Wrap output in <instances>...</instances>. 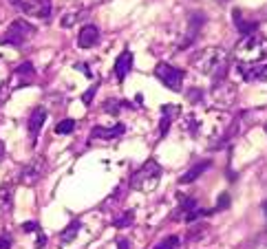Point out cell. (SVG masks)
<instances>
[{
  "label": "cell",
  "instance_id": "cell-1",
  "mask_svg": "<svg viewBox=\"0 0 267 249\" xmlns=\"http://www.w3.org/2000/svg\"><path fill=\"white\" fill-rule=\"evenodd\" d=\"M192 66L201 75L212 77V86L216 88L225 80L227 69H230V60H227V53L221 47H208V49H203V51H199L194 55Z\"/></svg>",
  "mask_w": 267,
  "mask_h": 249
},
{
  "label": "cell",
  "instance_id": "cell-2",
  "mask_svg": "<svg viewBox=\"0 0 267 249\" xmlns=\"http://www.w3.org/2000/svg\"><path fill=\"white\" fill-rule=\"evenodd\" d=\"M234 53L241 62H260V60L267 58V38L258 31L252 33V36H245L236 44Z\"/></svg>",
  "mask_w": 267,
  "mask_h": 249
},
{
  "label": "cell",
  "instance_id": "cell-3",
  "mask_svg": "<svg viewBox=\"0 0 267 249\" xmlns=\"http://www.w3.org/2000/svg\"><path fill=\"white\" fill-rule=\"evenodd\" d=\"M161 165L157 159H148L146 163L142 165L139 170H135L130 176V187L132 190H139V192H150L159 185V179H161Z\"/></svg>",
  "mask_w": 267,
  "mask_h": 249
},
{
  "label": "cell",
  "instance_id": "cell-4",
  "mask_svg": "<svg viewBox=\"0 0 267 249\" xmlns=\"http://www.w3.org/2000/svg\"><path fill=\"white\" fill-rule=\"evenodd\" d=\"M38 29L27 20H14L11 27L5 31V36L0 38V44H11V47H25L27 42L33 40V36Z\"/></svg>",
  "mask_w": 267,
  "mask_h": 249
},
{
  "label": "cell",
  "instance_id": "cell-5",
  "mask_svg": "<svg viewBox=\"0 0 267 249\" xmlns=\"http://www.w3.org/2000/svg\"><path fill=\"white\" fill-rule=\"evenodd\" d=\"M155 77H157V80H159L166 88H170V91L179 93L186 73H183L181 69H177V66L168 64V62H159L157 66H155Z\"/></svg>",
  "mask_w": 267,
  "mask_h": 249
},
{
  "label": "cell",
  "instance_id": "cell-6",
  "mask_svg": "<svg viewBox=\"0 0 267 249\" xmlns=\"http://www.w3.org/2000/svg\"><path fill=\"white\" fill-rule=\"evenodd\" d=\"M47 170H49L47 161H44L42 157H38V159L29 161V163L25 165V168L20 170V181H22V183L33 185V183H38V181H40L44 174H47Z\"/></svg>",
  "mask_w": 267,
  "mask_h": 249
},
{
  "label": "cell",
  "instance_id": "cell-7",
  "mask_svg": "<svg viewBox=\"0 0 267 249\" xmlns=\"http://www.w3.org/2000/svg\"><path fill=\"white\" fill-rule=\"evenodd\" d=\"M20 9L25 11L29 18H40V20H49L51 18L53 5L51 0H22Z\"/></svg>",
  "mask_w": 267,
  "mask_h": 249
},
{
  "label": "cell",
  "instance_id": "cell-8",
  "mask_svg": "<svg viewBox=\"0 0 267 249\" xmlns=\"http://www.w3.org/2000/svg\"><path fill=\"white\" fill-rule=\"evenodd\" d=\"M236 73L245 82H267V64H245L236 66Z\"/></svg>",
  "mask_w": 267,
  "mask_h": 249
},
{
  "label": "cell",
  "instance_id": "cell-9",
  "mask_svg": "<svg viewBox=\"0 0 267 249\" xmlns=\"http://www.w3.org/2000/svg\"><path fill=\"white\" fill-rule=\"evenodd\" d=\"M47 117H49V110L44 108V106H36V108H33V113L29 115V126H27L31 141L38 139V135H40L42 126L47 124Z\"/></svg>",
  "mask_w": 267,
  "mask_h": 249
},
{
  "label": "cell",
  "instance_id": "cell-10",
  "mask_svg": "<svg viewBox=\"0 0 267 249\" xmlns=\"http://www.w3.org/2000/svg\"><path fill=\"white\" fill-rule=\"evenodd\" d=\"M130 69H132V53H130V49H124V51L117 55V60H115V66H113L115 80L124 82L126 75L130 73Z\"/></svg>",
  "mask_w": 267,
  "mask_h": 249
},
{
  "label": "cell",
  "instance_id": "cell-11",
  "mask_svg": "<svg viewBox=\"0 0 267 249\" xmlns=\"http://www.w3.org/2000/svg\"><path fill=\"white\" fill-rule=\"evenodd\" d=\"M205 14H201V11H192L190 14V20H188V27H190V31H188V36H186V40H183L181 44V49H186V47H190V44L197 40V36H199V31H201V27L205 25Z\"/></svg>",
  "mask_w": 267,
  "mask_h": 249
},
{
  "label": "cell",
  "instance_id": "cell-12",
  "mask_svg": "<svg viewBox=\"0 0 267 249\" xmlns=\"http://www.w3.org/2000/svg\"><path fill=\"white\" fill-rule=\"evenodd\" d=\"M126 132V126L124 124H113L110 128H104V126H95V128L91 130V139H106V141H110V139H117V137H121Z\"/></svg>",
  "mask_w": 267,
  "mask_h": 249
},
{
  "label": "cell",
  "instance_id": "cell-13",
  "mask_svg": "<svg viewBox=\"0 0 267 249\" xmlns=\"http://www.w3.org/2000/svg\"><path fill=\"white\" fill-rule=\"evenodd\" d=\"M99 42V29L95 25H84L77 36V47L80 49H93Z\"/></svg>",
  "mask_w": 267,
  "mask_h": 249
},
{
  "label": "cell",
  "instance_id": "cell-14",
  "mask_svg": "<svg viewBox=\"0 0 267 249\" xmlns=\"http://www.w3.org/2000/svg\"><path fill=\"white\" fill-rule=\"evenodd\" d=\"M177 115H179V106H175V104H166V106H161V119H159V137L161 139L168 135L170 124L175 121Z\"/></svg>",
  "mask_w": 267,
  "mask_h": 249
},
{
  "label": "cell",
  "instance_id": "cell-15",
  "mask_svg": "<svg viewBox=\"0 0 267 249\" xmlns=\"http://www.w3.org/2000/svg\"><path fill=\"white\" fill-rule=\"evenodd\" d=\"M33 77H36V66H33L31 62H22L20 66H16V71H14V80H16L14 88L27 86Z\"/></svg>",
  "mask_w": 267,
  "mask_h": 249
},
{
  "label": "cell",
  "instance_id": "cell-16",
  "mask_svg": "<svg viewBox=\"0 0 267 249\" xmlns=\"http://www.w3.org/2000/svg\"><path fill=\"white\" fill-rule=\"evenodd\" d=\"M210 165H212V161H208V159H203V161H197L192 165V168H188L186 172H183L181 176H179V183L181 185H188V183H194V181L199 179V176H201L205 170L210 168Z\"/></svg>",
  "mask_w": 267,
  "mask_h": 249
},
{
  "label": "cell",
  "instance_id": "cell-17",
  "mask_svg": "<svg viewBox=\"0 0 267 249\" xmlns=\"http://www.w3.org/2000/svg\"><path fill=\"white\" fill-rule=\"evenodd\" d=\"M232 20H234V27L238 31H241V36H252V33L258 31V22H247L245 18H243L241 9H232Z\"/></svg>",
  "mask_w": 267,
  "mask_h": 249
},
{
  "label": "cell",
  "instance_id": "cell-18",
  "mask_svg": "<svg viewBox=\"0 0 267 249\" xmlns=\"http://www.w3.org/2000/svg\"><path fill=\"white\" fill-rule=\"evenodd\" d=\"M102 108H104V113H106V115H113V117H117V115H119L124 108H130V104H128V102H124V99L108 97V99H104Z\"/></svg>",
  "mask_w": 267,
  "mask_h": 249
},
{
  "label": "cell",
  "instance_id": "cell-19",
  "mask_svg": "<svg viewBox=\"0 0 267 249\" xmlns=\"http://www.w3.org/2000/svg\"><path fill=\"white\" fill-rule=\"evenodd\" d=\"M82 231V220L80 218H73L69 225H66V229L62 231V236H60V240L64 242V245H69V242H73L77 238V234Z\"/></svg>",
  "mask_w": 267,
  "mask_h": 249
},
{
  "label": "cell",
  "instance_id": "cell-20",
  "mask_svg": "<svg viewBox=\"0 0 267 249\" xmlns=\"http://www.w3.org/2000/svg\"><path fill=\"white\" fill-rule=\"evenodd\" d=\"M177 198H179V209H177V214H190L192 209H197V201H194L192 196L177 194Z\"/></svg>",
  "mask_w": 267,
  "mask_h": 249
},
{
  "label": "cell",
  "instance_id": "cell-21",
  "mask_svg": "<svg viewBox=\"0 0 267 249\" xmlns=\"http://www.w3.org/2000/svg\"><path fill=\"white\" fill-rule=\"evenodd\" d=\"M11 209V185L5 183L0 187V212H9Z\"/></svg>",
  "mask_w": 267,
  "mask_h": 249
},
{
  "label": "cell",
  "instance_id": "cell-22",
  "mask_svg": "<svg viewBox=\"0 0 267 249\" xmlns=\"http://www.w3.org/2000/svg\"><path fill=\"white\" fill-rule=\"evenodd\" d=\"M132 223H135V212H130V209L113 220V225H115L117 229H124V227H128V225H132Z\"/></svg>",
  "mask_w": 267,
  "mask_h": 249
},
{
  "label": "cell",
  "instance_id": "cell-23",
  "mask_svg": "<svg viewBox=\"0 0 267 249\" xmlns=\"http://www.w3.org/2000/svg\"><path fill=\"white\" fill-rule=\"evenodd\" d=\"M75 130V119H62L55 126V135H71Z\"/></svg>",
  "mask_w": 267,
  "mask_h": 249
},
{
  "label": "cell",
  "instance_id": "cell-24",
  "mask_svg": "<svg viewBox=\"0 0 267 249\" xmlns=\"http://www.w3.org/2000/svg\"><path fill=\"white\" fill-rule=\"evenodd\" d=\"M80 18H82V11H73V14H64V16H62V20H60V27H62V29H69V27H73Z\"/></svg>",
  "mask_w": 267,
  "mask_h": 249
},
{
  "label": "cell",
  "instance_id": "cell-25",
  "mask_svg": "<svg viewBox=\"0 0 267 249\" xmlns=\"http://www.w3.org/2000/svg\"><path fill=\"white\" fill-rule=\"evenodd\" d=\"M177 245H179V238H177V236H168V238H164L153 249H177Z\"/></svg>",
  "mask_w": 267,
  "mask_h": 249
},
{
  "label": "cell",
  "instance_id": "cell-26",
  "mask_svg": "<svg viewBox=\"0 0 267 249\" xmlns=\"http://www.w3.org/2000/svg\"><path fill=\"white\" fill-rule=\"evenodd\" d=\"M225 207H230V194H227V192H221L219 201H216V205H214V212H221V209H225Z\"/></svg>",
  "mask_w": 267,
  "mask_h": 249
},
{
  "label": "cell",
  "instance_id": "cell-27",
  "mask_svg": "<svg viewBox=\"0 0 267 249\" xmlns=\"http://www.w3.org/2000/svg\"><path fill=\"white\" fill-rule=\"evenodd\" d=\"M97 91H99V82H95V84H93V86L84 93V95H82V102H84L86 106H88V104L93 102V97H95V93H97Z\"/></svg>",
  "mask_w": 267,
  "mask_h": 249
},
{
  "label": "cell",
  "instance_id": "cell-28",
  "mask_svg": "<svg viewBox=\"0 0 267 249\" xmlns=\"http://www.w3.org/2000/svg\"><path fill=\"white\" fill-rule=\"evenodd\" d=\"M11 245H14V238L9 231H0V249H11Z\"/></svg>",
  "mask_w": 267,
  "mask_h": 249
},
{
  "label": "cell",
  "instance_id": "cell-29",
  "mask_svg": "<svg viewBox=\"0 0 267 249\" xmlns=\"http://www.w3.org/2000/svg\"><path fill=\"white\" fill-rule=\"evenodd\" d=\"M11 91H14V86H11L9 82H3V84H0V104H5V99L11 95Z\"/></svg>",
  "mask_w": 267,
  "mask_h": 249
},
{
  "label": "cell",
  "instance_id": "cell-30",
  "mask_svg": "<svg viewBox=\"0 0 267 249\" xmlns=\"http://www.w3.org/2000/svg\"><path fill=\"white\" fill-rule=\"evenodd\" d=\"M186 97L190 99V102H199V99L203 97V91H201V88H190V91L186 93Z\"/></svg>",
  "mask_w": 267,
  "mask_h": 249
},
{
  "label": "cell",
  "instance_id": "cell-31",
  "mask_svg": "<svg viewBox=\"0 0 267 249\" xmlns=\"http://www.w3.org/2000/svg\"><path fill=\"white\" fill-rule=\"evenodd\" d=\"M22 229L29 234V231H40V225L36 223V220H27V223H22Z\"/></svg>",
  "mask_w": 267,
  "mask_h": 249
},
{
  "label": "cell",
  "instance_id": "cell-32",
  "mask_svg": "<svg viewBox=\"0 0 267 249\" xmlns=\"http://www.w3.org/2000/svg\"><path fill=\"white\" fill-rule=\"evenodd\" d=\"M186 130H190V135H197V119L192 115L186 119Z\"/></svg>",
  "mask_w": 267,
  "mask_h": 249
},
{
  "label": "cell",
  "instance_id": "cell-33",
  "mask_svg": "<svg viewBox=\"0 0 267 249\" xmlns=\"http://www.w3.org/2000/svg\"><path fill=\"white\" fill-rule=\"evenodd\" d=\"M117 249H130L128 238H117Z\"/></svg>",
  "mask_w": 267,
  "mask_h": 249
},
{
  "label": "cell",
  "instance_id": "cell-34",
  "mask_svg": "<svg viewBox=\"0 0 267 249\" xmlns=\"http://www.w3.org/2000/svg\"><path fill=\"white\" fill-rule=\"evenodd\" d=\"M44 242H47V236L40 231V236H38V242H36V249H40V247H44Z\"/></svg>",
  "mask_w": 267,
  "mask_h": 249
},
{
  "label": "cell",
  "instance_id": "cell-35",
  "mask_svg": "<svg viewBox=\"0 0 267 249\" xmlns=\"http://www.w3.org/2000/svg\"><path fill=\"white\" fill-rule=\"evenodd\" d=\"M75 69H80V71H84V75H86V77H91V75H93V73H91V71H88V66H86V64H75Z\"/></svg>",
  "mask_w": 267,
  "mask_h": 249
},
{
  "label": "cell",
  "instance_id": "cell-36",
  "mask_svg": "<svg viewBox=\"0 0 267 249\" xmlns=\"http://www.w3.org/2000/svg\"><path fill=\"white\" fill-rule=\"evenodd\" d=\"M3 157H5V146H3V141H0V161H3Z\"/></svg>",
  "mask_w": 267,
  "mask_h": 249
},
{
  "label": "cell",
  "instance_id": "cell-37",
  "mask_svg": "<svg viewBox=\"0 0 267 249\" xmlns=\"http://www.w3.org/2000/svg\"><path fill=\"white\" fill-rule=\"evenodd\" d=\"M263 212H265V216H267V201L263 203Z\"/></svg>",
  "mask_w": 267,
  "mask_h": 249
},
{
  "label": "cell",
  "instance_id": "cell-38",
  "mask_svg": "<svg viewBox=\"0 0 267 249\" xmlns=\"http://www.w3.org/2000/svg\"><path fill=\"white\" fill-rule=\"evenodd\" d=\"M216 3H221V5H223V3H227V0H216Z\"/></svg>",
  "mask_w": 267,
  "mask_h": 249
},
{
  "label": "cell",
  "instance_id": "cell-39",
  "mask_svg": "<svg viewBox=\"0 0 267 249\" xmlns=\"http://www.w3.org/2000/svg\"><path fill=\"white\" fill-rule=\"evenodd\" d=\"M265 132H267V124H265Z\"/></svg>",
  "mask_w": 267,
  "mask_h": 249
}]
</instances>
